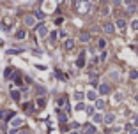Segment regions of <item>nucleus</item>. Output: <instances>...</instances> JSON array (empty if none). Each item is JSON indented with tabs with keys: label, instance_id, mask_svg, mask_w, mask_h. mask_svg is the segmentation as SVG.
<instances>
[{
	"label": "nucleus",
	"instance_id": "nucleus-25",
	"mask_svg": "<svg viewBox=\"0 0 138 134\" xmlns=\"http://www.w3.org/2000/svg\"><path fill=\"white\" fill-rule=\"evenodd\" d=\"M59 118H60V122H66V120H67V116L64 115L62 111H59Z\"/></svg>",
	"mask_w": 138,
	"mask_h": 134
},
{
	"label": "nucleus",
	"instance_id": "nucleus-30",
	"mask_svg": "<svg viewBox=\"0 0 138 134\" xmlns=\"http://www.w3.org/2000/svg\"><path fill=\"white\" fill-rule=\"evenodd\" d=\"M85 109H87V113H89V115H94V108H92V106H89V108H85Z\"/></svg>",
	"mask_w": 138,
	"mask_h": 134
},
{
	"label": "nucleus",
	"instance_id": "nucleus-35",
	"mask_svg": "<svg viewBox=\"0 0 138 134\" xmlns=\"http://www.w3.org/2000/svg\"><path fill=\"white\" fill-rule=\"evenodd\" d=\"M135 99H136V102H138V94H136V95H135Z\"/></svg>",
	"mask_w": 138,
	"mask_h": 134
},
{
	"label": "nucleus",
	"instance_id": "nucleus-23",
	"mask_svg": "<svg viewBox=\"0 0 138 134\" xmlns=\"http://www.w3.org/2000/svg\"><path fill=\"white\" fill-rule=\"evenodd\" d=\"M34 16H36V18H43V16H44V14H43V11H39V9H37V11H36V12H34Z\"/></svg>",
	"mask_w": 138,
	"mask_h": 134
},
{
	"label": "nucleus",
	"instance_id": "nucleus-24",
	"mask_svg": "<svg viewBox=\"0 0 138 134\" xmlns=\"http://www.w3.org/2000/svg\"><path fill=\"white\" fill-rule=\"evenodd\" d=\"M11 74H12V69H11V67H7V69H5V72H4V76H5V78H9Z\"/></svg>",
	"mask_w": 138,
	"mask_h": 134
},
{
	"label": "nucleus",
	"instance_id": "nucleus-21",
	"mask_svg": "<svg viewBox=\"0 0 138 134\" xmlns=\"http://www.w3.org/2000/svg\"><path fill=\"white\" fill-rule=\"evenodd\" d=\"M129 78H131V79H136L138 78V71H131V72H129Z\"/></svg>",
	"mask_w": 138,
	"mask_h": 134
},
{
	"label": "nucleus",
	"instance_id": "nucleus-29",
	"mask_svg": "<svg viewBox=\"0 0 138 134\" xmlns=\"http://www.w3.org/2000/svg\"><path fill=\"white\" fill-rule=\"evenodd\" d=\"M57 35H59L57 32H51V34H50V39H51V41H55V39H57Z\"/></svg>",
	"mask_w": 138,
	"mask_h": 134
},
{
	"label": "nucleus",
	"instance_id": "nucleus-1",
	"mask_svg": "<svg viewBox=\"0 0 138 134\" xmlns=\"http://www.w3.org/2000/svg\"><path fill=\"white\" fill-rule=\"evenodd\" d=\"M113 120H115V113H106V115L103 116V122H105L106 125L113 124Z\"/></svg>",
	"mask_w": 138,
	"mask_h": 134
},
{
	"label": "nucleus",
	"instance_id": "nucleus-4",
	"mask_svg": "<svg viewBox=\"0 0 138 134\" xmlns=\"http://www.w3.org/2000/svg\"><path fill=\"white\" fill-rule=\"evenodd\" d=\"M25 25L27 27H34L36 25V18L34 16H25Z\"/></svg>",
	"mask_w": 138,
	"mask_h": 134
},
{
	"label": "nucleus",
	"instance_id": "nucleus-6",
	"mask_svg": "<svg viewBox=\"0 0 138 134\" xmlns=\"http://www.w3.org/2000/svg\"><path fill=\"white\" fill-rule=\"evenodd\" d=\"M103 28H105V32H106V34H113L115 27H113L112 23H105V27H103Z\"/></svg>",
	"mask_w": 138,
	"mask_h": 134
},
{
	"label": "nucleus",
	"instance_id": "nucleus-8",
	"mask_svg": "<svg viewBox=\"0 0 138 134\" xmlns=\"http://www.w3.org/2000/svg\"><path fill=\"white\" fill-rule=\"evenodd\" d=\"M37 34H39L41 37H43V35H46V34H48L46 27H44V25H39V27H37Z\"/></svg>",
	"mask_w": 138,
	"mask_h": 134
},
{
	"label": "nucleus",
	"instance_id": "nucleus-26",
	"mask_svg": "<svg viewBox=\"0 0 138 134\" xmlns=\"http://www.w3.org/2000/svg\"><path fill=\"white\" fill-rule=\"evenodd\" d=\"M98 46H99V48H105V46H106V41H105V39H99Z\"/></svg>",
	"mask_w": 138,
	"mask_h": 134
},
{
	"label": "nucleus",
	"instance_id": "nucleus-7",
	"mask_svg": "<svg viewBox=\"0 0 138 134\" xmlns=\"http://www.w3.org/2000/svg\"><path fill=\"white\" fill-rule=\"evenodd\" d=\"M64 48L66 49H73L74 48V41H73V39H67V41L64 42Z\"/></svg>",
	"mask_w": 138,
	"mask_h": 134
},
{
	"label": "nucleus",
	"instance_id": "nucleus-28",
	"mask_svg": "<svg viewBox=\"0 0 138 134\" xmlns=\"http://www.w3.org/2000/svg\"><path fill=\"white\" fill-rule=\"evenodd\" d=\"M76 109H78V111L85 109V104H83V102H78V104H76Z\"/></svg>",
	"mask_w": 138,
	"mask_h": 134
},
{
	"label": "nucleus",
	"instance_id": "nucleus-14",
	"mask_svg": "<svg viewBox=\"0 0 138 134\" xmlns=\"http://www.w3.org/2000/svg\"><path fill=\"white\" fill-rule=\"evenodd\" d=\"M96 132V127H94V125H87V127H85V134H94Z\"/></svg>",
	"mask_w": 138,
	"mask_h": 134
},
{
	"label": "nucleus",
	"instance_id": "nucleus-27",
	"mask_svg": "<svg viewBox=\"0 0 138 134\" xmlns=\"http://www.w3.org/2000/svg\"><path fill=\"white\" fill-rule=\"evenodd\" d=\"M44 102H46V101H44V99H43V97H39V99H37V106H41V108H43V106H44Z\"/></svg>",
	"mask_w": 138,
	"mask_h": 134
},
{
	"label": "nucleus",
	"instance_id": "nucleus-22",
	"mask_svg": "<svg viewBox=\"0 0 138 134\" xmlns=\"http://www.w3.org/2000/svg\"><path fill=\"white\" fill-rule=\"evenodd\" d=\"M94 122H103V115L96 113V115H94Z\"/></svg>",
	"mask_w": 138,
	"mask_h": 134
},
{
	"label": "nucleus",
	"instance_id": "nucleus-34",
	"mask_svg": "<svg viewBox=\"0 0 138 134\" xmlns=\"http://www.w3.org/2000/svg\"><path fill=\"white\" fill-rule=\"evenodd\" d=\"M21 134H30V132H29V131H23V132H21Z\"/></svg>",
	"mask_w": 138,
	"mask_h": 134
},
{
	"label": "nucleus",
	"instance_id": "nucleus-19",
	"mask_svg": "<svg viewBox=\"0 0 138 134\" xmlns=\"http://www.w3.org/2000/svg\"><path fill=\"white\" fill-rule=\"evenodd\" d=\"M11 97H12L14 101H20V92H18V90H12V92H11Z\"/></svg>",
	"mask_w": 138,
	"mask_h": 134
},
{
	"label": "nucleus",
	"instance_id": "nucleus-20",
	"mask_svg": "<svg viewBox=\"0 0 138 134\" xmlns=\"http://www.w3.org/2000/svg\"><path fill=\"white\" fill-rule=\"evenodd\" d=\"M131 28H133V32H138V19L131 21Z\"/></svg>",
	"mask_w": 138,
	"mask_h": 134
},
{
	"label": "nucleus",
	"instance_id": "nucleus-9",
	"mask_svg": "<svg viewBox=\"0 0 138 134\" xmlns=\"http://www.w3.org/2000/svg\"><path fill=\"white\" fill-rule=\"evenodd\" d=\"M85 95H87V99H90V101H96V99H98V94H96L94 90H89Z\"/></svg>",
	"mask_w": 138,
	"mask_h": 134
},
{
	"label": "nucleus",
	"instance_id": "nucleus-17",
	"mask_svg": "<svg viewBox=\"0 0 138 134\" xmlns=\"http://www.w3.org/2000/svg\"><path fill=\"white\" fill-rule=\"evenodd\" d=\"M23 108H25V111H27V113H32V111H34V108H32V104H30V102H25V104H23Z\"/></svg>",
	"mask_w": 138,
	"mask_h": 134
},
{
	"label": "nucleus",
	"instance_id": "nucleus-31",
	"mask_svg": "<svg viewBox=\"0 0 138 134\" xmlns=\"http://www.w3.org/2000/svg\"><path fill=\"white\" fill-rule=\"evenodd\" d=\"M57 76H59L60 79H66V76H64V74H62V72H60V71H57Z\"/></svg>",
	"mask_w": 138,
	"mask_h": 134
},
{
	"label": "nucleus",
	"instance_id": "nucleus-15",
	"mask_svg": "<svg viewBox=\"0 0 138 134\" xmlns=\"http://www.w3.org/2000/svg\"><path fill=\"white\" fill-rule=\"evenodd\" d=\"M25 35H27V32H25V30H18V32H16V39H25Z\"/></svg>",
	"mask_w": 138,
	"mask_h": 134
},
{
	"label": "nucleus",
	"instance_id": "nucleus-33",
	"mask_svg": "<svg viewBox=\"0 0 138 134\" xmlns=\"http://www.w3.org/2000/svg\"><path fill=\"white\" fill-rule=\"evenodd\" d=\"M129 134H138V129H131V132Z\"/></svg>",
	"mask_w": 138,
	"mask_h": 134
},
{
	"label": "nucleus",
	"instance_id": "nucleus-10",
	"mask_svg": "<svg viewBox=\"0 0 138 134\" xmlns=\"http://www.w3.org/2000/svg\"><path fill=\"white\" fill-rule=\"evenodd\" d=\"M126 7H128V11H135L138 7L136 2H126Z\"/></svg>",
	"mask_w": 138,
	"mask_h": 134
},
{
	"label": "nucleus",
	"instance_id": "nucleus-13",
	"mask_svg": "<svg viewBox=\"0 0 138 134\" xmlns=\"http://www.w3.org/2000/svg\"><path fill=\"white\" fill-rule=\"evenodd\" d=\"M110 92V86L108 85H101L99 86V94H108Z\"/></svg>",
	"mask_w": 138,
	"mask_h": 134
},
{
	"label": "nucleus",
	"instance_id": "nucleus-5",
	"mask_svg": "<svg viewBox=\"0 0 138 134\" xmlns=\"http://www.w3.org/2000/svg\"><path fill=\"white\" fill-rule=\"evenodd\" d=\"M80 41H81V42H89L90 41V34L89 32H81V34H80Z\"/></svg>",
	"mask_w": 138,
	"mask_h": 134
},
{
	"label": "nucleus",
	"instance_id": "nucleus-12",
	"mask_svg": "<svg viewBox=\"0 0 138 134\" xmlns=\"http://www.w3.org/2000/svg\"><path fill=\"white\" fill-rule=\"evenodd\" d=\"M105 104H106V102H105L103 99H96V108H98V109H103Z\"/></svg>",
	"mask_w": 138,
	"mask_h": 134
},
{
	"label": "nucleus",
	"instance_id": "nucleus-36",
	"mask_svg": "<svg viewBox=\"0 0 138 134\" xmlns=\"http://www.w3.org/2000/svg\"><path fill=\"white\" fill-rule=\"evenodd\" d=\"M71 134H78V132H76V131H73V132H71Z\"/></svg>",
	"mask_w": 138,
	"mask_h": 134
},
{
	"label": "nucleus",
	"instance_id": "nucleus-3",
	"mask_svg": "<svg viewBox=\"0 0 138 134\" xmlns=\"http://www.w3.org/2000/svg\"><path fill=\"white\" fill-rule=\"evenodd\" d=\"M115 27H117L119 30H124V27H126V19H124V18H119L117 21H115Z\"/></svg>",
	"mask_w": 138,
	"mask_h": 134
},
{
	"label": "nucleus",
	"instance_id": "nucleus-11",
	"mask_svg": "<svg viewBox=\"0 0 138 134\" xmlns=\"http://www.w3.org/2000/svg\"><path fill=\"white\" fill-rule=\"evenodd\" d=\"M14 83H18V85H21V78H20V72H14L12 74V78H11Z\"/></svg>",
	"mask_w": 138,
	"mask_h": 134
},
{
	"label": "nucleus",
	"instance_id": "nucleus-32",
	"mask_svg": "<svg viewBox=\"0 0 138 134\" xmlns=\"http://www.w3.org/2000/svg\"><path fill=\"white\" fill-rule=\"evenodd\" d=\"M133 124L138 125V116H133Z\"/></svg>",
	"mask_w": 138,
	"mask_h": 134
},
{
	"label": "nucleus",
	"instance_id": "nucleus-16",
	"mask_svg": "<svg viewBox=\"0 0 138 134\" xmlns=\"http://www.w3.org/2000/svg\"><path fill=\"white\" fill-rule=\"evenodd\" d=\"M21 122H23L21 118H12V122H11V124H12V127H20Z\"/></svg>",
	"mask_w": 138,
	"mask_h": 134
},
{
	"label": "nucleus",
	"instance_id": "nucleus-18",
	"mask_svg": "<svg viewBox=\"0 0 138 134\" xmlns=\"http://www.w3.org/2000/svg\"><path fill=\"white\" fill-rule=\"evenodd\" d=\"M83 97H85V94H83V92H76V94H74V99H76L78 102H81V99H83Z\"/></svg>",
	"mask_w": 138,
	"mask_h": 134
},
{
	"label": "nucleus",
	"instance_id": "nucleus-2",
	"mask_svg": "<svg viewBox=\"0 0 138 134\" xmlns=\"http://www.w3.org/2000/svg\"><path fill=\"white\" fill-rule=\"evenodd\" d=\"M76 65L78 67H85V51H81L78 55V60H76Z\"/></svg>",
	"mask_w": 138,
	"mask_h": 134
}]
</instances>
